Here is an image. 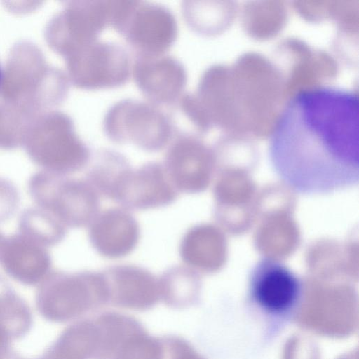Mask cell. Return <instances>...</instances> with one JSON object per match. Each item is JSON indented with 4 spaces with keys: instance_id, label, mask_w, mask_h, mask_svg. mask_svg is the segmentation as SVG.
<instances>
[{
    "instance_id": "obj_5",
    "label": "cell",
    "mask_w": 359,
    "mask_h": 359,
    "mask_svg": "<svg viewBox=\"0 0 359 359\" xmlns=\"http://www.w3.org/2000/svg\"><path fill=\"white\" fill-rule=\"evenodd\" d=\"M303 295L301 278L283 262L264 258L252 269L247 296L251 306L268 320L283 323L298 309Z\"/></svg>"
},
{
    "instance_id": "obj_10",
    "label": "cell",
    "mask_w": 359,
    "mask_h": 359,
    "mask_svg": "<svg viewBox=\"0 0 359 359\" xmlns=\"http://www.w3.org/2000/svg\"><path fill=\"white\" fill-rule=\"evenodd\" d=\"M140 236L136 219L123 207L99 212L88 225V237L93 248L108 259L121 258L131 253Z\"/></svg>"
},
{
    "instance_id": "obj_9",
    "label": "cell",
    "mask_w": 359,
    "mask_h": 359,
    "mask_svg": "<svg viewBox=\"0 0 359 359\" xmlns=\"http://www.w3.org/2000/svg\"><path fill=\"white\" fill-rule=\"evenodd\" d=\"M102 273L106 283L108 302L114 306L145 311L161 299L158 278L142 267L121 264Z\"/></svg>"
},
{
    "instance_id": "obj_4",
    "label": "cell",
    "mask_w": 359,
    "mask_h": 359,
    "mask_svg": "<svg viewBox=\"0 0 359 359\" xmlns=\"http://www.w3.org/2000/svg\"><path fill=\"white\" fill-rule=\"evenodd\" d=\"M28 191L36 206L67 228L88 226L100 212V196L86 180L41 170L29 178Z\"/></svg>"
},
{
    "instance_id": "obj_6",
    "label": "cell",
    "mask_w": 359,
    "mask_h": 359,
    "mask_svg": "<svg viewBox=\"0 0 359 359\" xmlns=\"http://www.w3.org/2000/svg\"><path fill=\"white\" fill-rule=\"evenodd\" d=\"M132 61L123 46L98 39L77 50L72 64L74 79L79 87L88 90L121 87L131 76Z\"/></svg>"
},
{
    "instance_id": "obj_18",
    "label": "cell",
    "mask_w": 359,
    "mask_h": 359,
    "mask_svg": "<svg viewBox=\"0 0 359 359\" xmlns=\"http://www.w3.org/2000/svg\"><path fill=\"white\" fill-rule=\"evenodd\" d=\"M20 199L19 192L14 184L0 177V224L7 222L15 214Z\"/></svg>"
},
{
    "instance_id": "obj_16",
    "label": "cell",
    "mask_w": 359,
    "mask_h": 359,
    "mask_svg": "<svg viewBox=\"0 0 359 359\" xmlns=\"http://www.w3.org/2000/svg\"><path fill=\"white\" fill-rule=\"evenodd\" d=\"M161 299L172 307H184L189 302L192 274L185 266L169 269L158 278Z\"/></svg>"
},
{
    "instance_id": "obj_7",
    "label": "cell",
    "mask_w": 359,
    "mask_h": 359,
    "mask_svg": "<svg viewBox=\"0 0 359 359\" xmlns=\"http://www.w3.org/2000/svg\"><path fill=\"white\" fill-rule=\"evenodd\" d=\"M131 76L147 100L162 107L174 108L187 82L184 65L167 53L135 55Z\"/></svg>"
},
{
    "instance_id": "obj_19",
    "label": "cell",
    "mask_w": 359,
    "mask_h": 359,
    "mask_svg": "<svg viewBox=\"0 0 359 359\" xmlns=\"http://www.w3.org/2000/svg\"><path fill=\"white\" fill-rule=\"evenodd\" d=\"M162 341L164 347L163 359H199L184 339L170 337Z\"/></svg>"
},
{
    "instance_id": "obj_13",
    "label": "cell",
    "mask_w": 359,
    "mask_h": 359,
    "mask_svg": "<svg viewBox=\"0 0 359 359\" xmlns=\"http://www.w3.org/2000/svg\"><path fill=\"white\" fill-rule=\"evenodd\" d=\"M93 321L95 334L93 359H111L130 337L144 330L136 319L118 313H104Z\"/></svg>"
},
{
    "instance_id": "obj_12",
    "label": "cell",
    "mask_w": 359,
    "mask_h": 359,
    "mask_svg": "<svg viewBox=\"0 0 359 359\" xmlns=\"http://www.w3.org/2000/svg\"><path fill=\"white\" fill-rule=\"evenodd\" d=\"M0 265L11 276L34 282L50 273L52 260L48 248L18 233L4 236Z\"/></svg>"
},
{
    "instance_id": "obj_20",
    "label": "cell",
    "mask_w": 359,
    "mask_h": 359,
    "mask_svg": "<svg viewBox=\"0 0 359 359\" xmlns=\"http://www.w3.org/2000/svg\"><path fill=\"white\" fill-rule=\"evenodd\" d=\"M2 78H3V69H2V66L0 62V86L1 84Z\"/></svg>"
},
{
    "instance_id": "obj_3",
    "label": "cell",
    "mask_w": 359,
    "mask_h": 359,
    "mask_svg": "<svg viewBox=\"0 0 359 359\" xmlns=\"http://www.w3.org/2000/svg\"><path fill=\"white\" fill-rule=\"evenodd\" d=\"M102 127L117 144H131L150 152L168 146L177 132L173 117L163 107L148 100L125 98L106 111Z\"/></svg>"
},
{
    "instance_id": "obj_1",
    "label": "cell",
    "mask_w": 359,
    "mask_h": 359,
    "mask_svg": "<svg viewBox=\"0 0 359 359\" xmlns=\"http://www.w3.org/2000/svg\"><path fill=\"white\" fill-rule=\"evenodd\" d=\"M358 99L352 90L316 86L296 93L269 141L276 172L302 194H329L359 180Z\"/></svg>"
},
{
    "instance_id": "obj_11",
    "label": "cell",
    "mask_w": 359,
    "mask_h": 359,
    "mask_svg": "<svg viewBox=\"0 0 359 359\" xmlns=\"http://www.w3.org/2000/svg\"><path fill=\"white\" fill-rule=\"evenodd\" d=\"M204 162V149L199 140L177 130L168 146L163 164L178 192L190 193L202 187Z\"/></svg>"
},
{
    "instance_id": "obj_17",
    "label": "cell",
    "mask_w": 359,
    "mask_h": 359,
    "mask_svg": "<svg viewBox=\"0 0 359 359\" xmlns=\"http://www.w3.org/2000/svg\"><path fill=\"white\" fill-rule=\"evenodd\" d=\"M162 339L149 336L144 330L130 337L111 359H163Z\"/></svg>"
},
{
    "instance_id": "obj_2",
    "label": "cell",
    "mask_w": 359,
    "mask_h": 359,
    "mask_svg": "<svg viewBox=\"0 0 359 359\" xmlns=\"http://www.w3.org/2000/svg\"><path fill=\"white\" fill-rule=\"evenodd\" d=\"M109 27L124 38L135 55L167 53L179 32L170 9L142 1H109Z\"/></svg>"
},
{
    "instance_id": "obj_15",
    "label": "cell",
    "mask_w": 359,
    "mask_h": 359,
    "mask_svg": "<svg viewBox=\"0 0 359 359\" xmlns=\"http://www.w3.org/2000/svg\"><path fill=\"white\" fill-rule=\"evenodd\" d=\"M18 226V233L46 248L60 243L67 229L53 214L37 206L22 212Z\"/></svg>"
},
{
    "instance_id": "obj_14",
    "label": "cell",
    "mask_w": 359,
    "mask_h": 359,
    "mask_svg": "<svg viewBox=\"0 0 359 359\" xmlns=\"http://www.w3.org/2000/svg\"><path fill=\"white\" fill-rule=\"evenodd\" d=\"M131 168L122 154L103 149L96 153L86 180L100 196L114 200L121 180Z\"/></svg>"
},
{
    "instance_id": "obj_8",
    "label": "cell",
    "mask_w": 359,
    "mask_h": 359,
    "mask_svg": "<svg viewBox=\"0 0 359 359\" xmlns=\"http://www.w3.org/2000/svg\"><path fill=\"white\" fill-rule=\"evenodd\" d=\"M177 196L163 163L149 161L125 175L114 200L127 210H146L168 205Z\"/></svg>"
},
{
    "instance_id": "obj_21",
    "label": "cell",
    "mask_w": 359,
    "mask_h": 359,
    "mask_svg": "<svg viewBox=\"0 0 359 359\" xmlns=\"http://www.w3.org/2000/svg\"><path fill=\"white\" fill-rule=\"evenodd\" d=\"M4 236H5V235H4L3 233H1L0 232V248H1V243H2V241H3L4 238Z\"/></svg>"
}]
</instances>
